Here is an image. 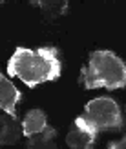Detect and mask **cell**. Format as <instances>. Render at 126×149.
<instances>
[{
	"label": "cell",
	"mask_w": 126,
	"mask_h": 149,
	"mask_svg": "<svg viewBox=\"0 0 126 149\" xmlns=\"http://www.w3.org/2000/svg\"><path fill=\"white\" fill-rule=\"evenodd\" d=\"M61 58L57 47L27 49L18 46L7 62V73L18 77L27 87H37L42 82H51L61 77Z\"/></svg>",
	"instance_id": "obj_1"
},
{
	"label": "cell",
	"mask_w": 126,
	"mask_h": 149,
	"mask_svg": "<svg viewBox=\"0 0 126 149\" xmlns=\"http://www.w3.org/2000/svg\"><path fill=\"white\" fill-rule=\"evenodd\" d=\"M80 82L86 89H121L126 84V68L124 62L112 51L101 49L90 55L88 69L82 71Z\"/></svg>",
	"instance_id": "obj_2"
},
{
	"label": "cell",
	"mask_w": 126,
	"mask_h": 149,
	"mask_svg": "<svg viewBox=\"0 0 126 149\" xmlns=\"http://www.w3.org/2000/svg\"><path fill=\"white\" fill-rule=\"evenodd\" d=\"M82 116L97 133L99 131H115V129L122 127L121 107L110 96H99V98L88 102Z\"/></svg>",
	"instance_id": "obj_3"
},
{
	"label": "cell",
	"mask_w": 126,
	"mask_h": 149,
	"mask_svg": "<svg viewBox=\"0 0 126 149\" xmlns=\"http://www.w3.org/2000/svg\"><path fill=\"white\" fill-rule=\"evenodd\" d=\"M95 138H97V131L88 124L84 116H77L66 136V144L71 149H92Z\"/></svg>",
	"instance_id": "obj_4"
},
{
	"label": "cell",
	"mask_w": 126,
	"mask_h": 149,
	"mask_svg": "<svg viewBox=\"0 0 126 149\" xmlns=\"http://www.w3.org/2000/svg\"><path fill=\"white\" fill-rule=\"evenodd\" d=\"M20 98L22 93L0 73V109L11 116H17V104L20 102Z\"/></svg>",
	"instance_id": "obj_5"
},
{
	"label": "cell",
	"mask_w": 126,
	"mask_h": 149,
	"mask_svg": "<svg viewBox=\"0 0 126 149\" xmlns=\"http://www.w3.org/2000/svg\"><path fill=\"white\" fill-rule=\"evenodd\" d=\"M22 136V125L18 124L17 116L0 115V146L17 144Z\"/></svg>",
	"instance_id": "obj_6"
},
{
	"label": "cell",
	"mask_w": 126,
	"mask_h": 149,
	"mask_svg": "<svg viewBox=\"0 0 126 149\" xmlns=\"http://www.w3.org/2000/svg\"><path fill=\"white\" fill-rule=\"evenodd\" d=\"M48 127V118H46V113L40 109H31L29 113L24 116V122H22V135H35L42 129Z\"/></svg>",
	"instance_id": "obj_7"
},
{
	"label": "cell",
	"mask_w": 126,
	"mask_h": 149,
	"mask_svg": "<svg viewBox=\"0 0 126 149\" xmlns=\"http://www.w3.org/2000/svg\"><path fill=\"white\" fill-rule=\"evenodd\" d=\"M29 4L40 7L48 20L58 18L68 11V0H29Z\"/></svg>",
	"instance_id": "obj_8"
},
{
	"label": "cell",
	"mask_w": 126,
	"mask_h": 149,
	"mask_svg": "<svg viewBox=\"0 0 126 149\" xmlns=\"http://www.w3.org/2000/svg\"><path fill=\"white\" fill-rule=\"evenodd\" d=\"M55 136H57V131L53 127H48L42 129L35 135H29L27 136V149H40V147H46V149H55Z\"/></svg>",
	"instance_id": "obj_9"
},
{
	"label": "cell",
	"mask_w": 126,
	"mask_h": 149,
	"mask_svg": "<svg viewBox=\"0 0 126 149\" xmlns=\"http://www.w3.org/2000/svg\"><path fill=\"white\" fill-rule=\"evenodd\" d=\"M124 144H126V140H124V138H121V142H119V144H117V142H112V144H110L108 147H110V149H115V147L122 149V147H124Z\"/></svg>",
	"instance_id": "obj_10"
},
{
	"label": "cell",
	"mask_w": 126,
	"mask_h": 149,
	"mask_svg": "<svg viewBox=\"0 0 126 149\" xmlns=\"http://www.w3.org/2000/svg\"><path fill=\"white\" fill-rule=\"evenodd\" d=\"M4 2H6V0H0V4H4Z\"/></svg>",
	"instance_id": "obj_11"
}]
</instances>
